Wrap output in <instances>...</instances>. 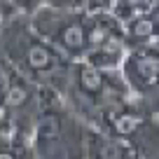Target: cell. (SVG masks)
<instances>
[{
	"label": "cell",
	"mask_w": 159,
	"mask_h": 159,
	"mask_svg": "<svg viewBox=\"0 0 159 159\" xmlns=\"http://www.w3.org/2000/svg\"><path fill=\"white\" fill-rule=\"evenodd\" d=\"M0 59H5L33 84L52 89L59 96L66 89L73 66L30 28L28 19L0 24Z\"/></svg>",
	"instance_id": "6da1fadb"
},
{
	"label": "cell",
	"mask_w": 159,
	"mask_h": 159,
	"mask_svg": "<svg viewBox=\"0 0 159 159\" xmlns=\"http://www.w3.org/2000/svg\"><path fill=\"white\" fill-rule=\"evenodd\" d=\"M40 110L33 119L30 145L35 159H87L89 126L56 91L40 89Z\"/></svg>",
	"instance_id": "7a4b0ae2"
},
{
	"label": "cell",
	"mask_w": 159,
	"mask_h": 159,
	"mask_svg": "<svg viewBox=\"0 0 159 159\" xmlns=\"http://www.w3.org/2000/svg\"><path fill=\"white\" fill-rule=\"evenodd\" d=\"M30 28L70 63L84 59V2H42L28 19Z\"/></svg>",
	"instance_id": "3957f363"
},
{
	"label": "cell",
	"mask_w": 159,
	"mask_h": 159,
	"mask_svg": "<svg viewBox=\"0 0 159 159\" xmlns=\"http://www.w3.org/2000/svg\"><path fill=\"white\" fill-rule=\"evenodd\" d=\"M119 75L136 103L152 117H159V49L129 52Z\"/></svg>",
	"instance_id": "277c9868"
},
{
	"label": "cell",
	"mask_w": 159,
	"mask_h": 159,
	"mask_svg": "<svg viewBox=\"0 0 159 159\" xmlns=\"http://www.w3.org/2000/svg\"><path fill=\"white\" fill-rule=\"evenodd\" d=\"M126 54H129V47H126V40H124V28L115 33L110 40H105L101 47L87 52L84 54V63H89L91 68L96 70H103V73H119L122 63H124Z\"/></svg>",
	"instance_id": "5b68a950"
},
{
	"label": "cell",
	"mask_w": 159,
	"mask_h": 159,
	"mask_svg": "<svg viewBox=\"0 0 159 159\" xmlns=\"http://www.w3.org/2000/svg\"><path fill=\"white\" fill-rule=\"evenodd\" d=\"M124 40L129 52H148L159 49V7L138 21L124 26Z\"/></svg>",
	"instance_id": "8992f818"
},
{
	"label": "cell",
	"mask_w": 159,
	"mask_h": 159,
	"mask_svg": "<svg viewBox=\"0 0 159 159\" xmlns=\"http://www.w3.org/2000/svg\"><path fill=\"white\" fill-rule=\"evenodd\" d=\"M87 159H134L129 150L119 140L110 138V136L101 134L96 129H89V138H87Z\"/></svg>",
	"instance_id": "52a82bcc"
},
{
	"label": "cell",
	"mask_w": 159,
	"mask_h": 159,
	"mask_svg": "<svg viewBox=\"0 0 159 159\" xmlns=\"http://www.w3.org/2000/svg\"><path fill=\"white\" fill-rule=\"evenodd\" d=\"M159 7V2H150V0H115L112 2V16L119 21V26L134 24L140 16L150 14Z\"/></svg>",
	"instance_id": "ba28073f"
},
{
	"label": "cell",
	"mask_w": 159,
	"mask_h": 159,
	"mask_svg": "<svg viewBox=\"0 0 159 159\" xmlns=\"http://www.w3.org/2000/svg\"><path fill=\"white\" fill-rule=\"evenodd\" d=\"M0 103H5V68H2V59H0Z\"/></svg>",
	"instance_id": "9c48e42d"
}]
</instances>
